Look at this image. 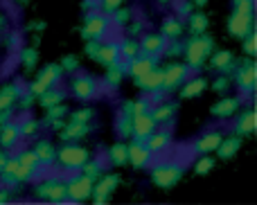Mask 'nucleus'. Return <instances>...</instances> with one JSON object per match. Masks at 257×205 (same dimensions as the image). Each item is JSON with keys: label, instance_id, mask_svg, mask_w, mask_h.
I'll use <instances>...</instances> for the list:
<instances>
[{"label": "nucleus", "instance_id": "nucleus-1", "mask_svg": "<svg viewBox=\"0 0 257 205\" xmlns=\"http://www.w3.org/2000/svg\"><path fill=\"white\" fill-rule=\"evenodd\" d=\"M214 50V41L203 34H192L187 43H183V52H185V66L190 70H196L205 63L208 54Z\"/></svg>", "mask_w": 257, "mask_h": 205}, {"label": "nucleus", "instance_id": "nucleus-2", "mask_svg": "<svg viewBox=\"0 0 257 205\" xmlns=\"http://www.w3.org/2000/svg\"><path fill=\"white\" fill-rule=\"evenodd\" d=\"M183 169H185V162L181 160V158H165L158 162V165H154V171H151V178H154V183L158 185V187H172V185H176L178 180H181L183 176Z\"/></svg>", "mask_w": 257, "mask_h": 205}, {"label": "nucleus", "instance_id": "nucleus-3", "mask_svg": "<svg viewBox=\"0 0 257 205\" xmlns=\"http://www.w3.org/2000/svg\"><path fill=\"white\" fill-rule=\"evenodd\" d=\"M57 158L66 169H79V167L90 158V153H88V149L77 147V144L70 142V144H63L61 149H57Z\"/></svg>", "mask_w": 257, "mask_h": 205}, {"label": "nucleus", "instance_id": "nucleus-4", "mask_svg": "<svg viewBox=\"0 0 257 205\" xmlns=\"http://www.w3.org/2000/svg\"><path fill=\"white\" fill-rule=\"evenodd\" d=\"M190 77V68L185 63H178V61H172L167 68H163V93H172L176 90L178 86H183V81Z\"/></svg>", "mask_w": 257, "mask_h": 205}, {"label": "nucleus", "instance_id": "nucleus-5", "mask_svg": "<svg viewBox=\"0 0 257 205\" xmlns=\"http://www.w3.org/2000/svg\"><path fill=\"white\" fill-rule=\"evenodd\" d=\"M61 77H63L61 66H59V63H48V66L41 70V75L34 79V84L30 86V90L36 95V97H39V95L45 93L50 86H57L59 81H61Z\"/></svg>", "mask_w": 257, "mask_h": 205}, {"label": "nucleus", "instance_id": "nucleus-6", "mask_svg": "<svg viewBox=\"0 0 257 205\" xmlns=\"http://www.w3.org/2000/svg\"><path fill=\"white\" fill-rule=\"evenodd\" d=\"M108 27H111V21L104 14H88L84 27H81V36L86 41H102L106 36Z\"/></svg>", "mask_w": 257, "mask_h": 205}, {"label": "nucleus", "instance_id": "nucleus-7", "mask_svg": "<svg viewBox=\"0 0 257 205\" xmlns=\"http://www.w3.org/2000/svg\"><path fill=\"white\" fill-rule=\"evenodd\" d=\"M93 185H95L93 180L86 178L84 174H79V176L75 174L66 183V198L68 201H86L93 194Z\"/></svg>", "mask_w": 257, "mask_h": 205}, {"label": "nucleus", "instance_id": "nucleus-8", "mask_svg": "<svg viewBox=\"0 0 257 205\" xmlns=\"http://www.w3.org/2000/svg\"><path fill=\"white\" fill-rule=\"evenodd\" d=\"M70 88H72V95L77 99H81V102H90L97 95V84L88 75H75L70 81Z\"/></svg>", "mask_w": 257, "mask_h": 205}, {"label": "nucleus", "instance_id": "nucleus-9", "mask_svg": "<svg viewBox=\"0 0 257 205\" xmlns=\"http://www.w3.org/2000/svg\"><path fill=\"white\" fill-rule=\"evenodd\" d=\"M237 88L241 93V99L248 97L250 93L255 90V63L250 59H246L239 68H237Z\"/></svg>", "mask_w": 257, "mask_h": 205}, {"label": "nucleus", "instance_id": "nucleus-10", "mask_svg": "<svg viewBox=\"0 0 257 205\" xmlns=\"http://www.w3.org/2000/svg\"><path fill=\"white\" fill-rule=\"evenodd\" d=\"M145 144H147L151 156H163V153L169 149V144H172V133H169L167 129H156L147 135Z\"/></svg>", "mask_w": 257, "mask_h": 205}, {"label": "nucleus", "instance_id": "nucleus-11", "mask_svg": "<svg viewBox=\"0 0 257 205\" xmlns=\"http://www.w3.org/2000/svg\"><path fill=\"white\" fill-rule=\"evenodd\" d=\"M126 153H128V160H131V165L136 167V169H145V167L151 162V158H154L142 140H133L131 144H126Z\"/></svg>", "mask_w": 257, "mask_h": 205}, {"label": "nucleus", "instance_id": "nucleus-12", "mask_svg": "<svg viewBox=\"0 0 257 205\" xmlns=\"http://www.w3.org/2000/svg\"><path fill=\"white\" fill-rule=\"evenodd\" d=\"M228 30H230L232 36H239V39H244L248 32H253V14L232 12L230 23H228Z\"/></svg>", "mask_w": 257, "mask_h": 205}, {"label": "nucleus", "instance_id": "nucleus-13", "mask_svg": "<svg viewBox=\"0 0 257 205\" xmlns=\"http://www.w3.org/2000/svg\"><path fill=\"white\" fill-rule=\"evenodd\" d=\"M131 122H133V135H131V138L133 140H142V142H145L147 135H149L151 131H156V126H158L154 122V117H151V113H140V115H133Z\"/></svg>", "mask_w": 257, "mask_h": 205}, {"label": "nucleus", "instance_id": "nucleus-14", "mask_svg": "<svg viewBox=\"0 0 257 205\" xmlns=\"http://www.w3.org/2000/svg\"><path fill=\"white\" fill-rule=\"evenodd\" d=\"M221 131H210V133H203L201 138H196L194 142H192V151L199 153V156H208L210 151H214V149L219 147V142H221Z\"/></svg>", "mask_w": 257, "mask_h": 205}, {"label": "nucleus", "instance_id": "nucleus-15", "mask_svg": "<svg viewBox=\"0 0 257 205\" xmlns=\"http://www.w3.org/2000/svg\"><path fill=\"white\" fill-rule=\"evenodd\" d=\"M158 66V59H154V57H147V54H138L136 59H131V61L124 66V72L126 75H131L133 79H138V77H142V75H147V72L151 70V68H156Z\"/></svg>", "mask_w": 257, "mask_h": 205}, {"label": "nucleus", "instance_id": "nucleus-16", "mask_svg": "<svg viewBox=\"0 0 257 205\" xmlns=\"http://www.w3.org/2000/svg\"><path fill=\"white\" fill-rule=\"evenodd\" d=\"M138 43H140V52L142 54L158 59L160 54H163L165 43H167V41H165L160 34H145L142 36V41H138Z\"/></svg>", "mask_w": 257, "mask_h": 205}, {"label": "nucleus", "instance_id": "nucleus-17", "mask_svg": "<svg viewBox=\"0 0 257 205\" xmlns=\"http://www.w3.org/2000/svg\"><path fill=\"white\" fill-rule=\"evenodd\" d=\"M136 86L142 90H147V93H154V90H160L163 88V68H151L147 75L138 77L136 79Z\"/></svg>", "mask_w": 257, "mask_h": 205}, {"label": "nucleus", "instance_id": "nucleus-18", "mask_svg": "<svg viewBox=\"0 0 257 205\" xmlns=\"http://www.w3.org/2000/svg\"><path fill=\"white\" fill-rule=\"evenodd\" d=\"M32 151H34V156H36V160H39L41 167H50L54 160H57V147H54L50 140H39Z\"/></svg>", "mask_w": 257, "mask_h": 205}, {"label": "nucleus", "instance_id": "nucleus-19", "mask_svg": "<svg viewBox=\"0 0 257 205\" xmlns=\"http://www.w3.org/2000/svg\"><path fill=\"white\" fill-rule=\"evenodd\" d=\"M115 185H117L115 176H104L102 174L97 178V185H93V194H90V196L95 198V203H104L108 198V194H113Z\"/></svg>", "mask_w": 257, "mask_h": 205}, {"label": "nucleus", "instance_id": "nucleus-20", "mask_svg": "<svg viewBox=\"0 0 257 205\" xmlns=\"http://www.w3.org/2000/svg\"><path fill=\"white\" fill-rule=\"evenodd\" d=\"M21 138V131H18V120H9L7 124L0 126V147L3 149H12L14 144Z\"/></svg>", "mask_w": 257, "mask_h": 205}, {"label": "nucleus", "instance_id": "nucleus-21", "mask_svg": "<svg viewBox=\"0 0 257 205\" xmlns=\"http://www.w3.org/2000/svg\"><path fill=\"white\" fill-rule=\"evenodd\" d=\"M183 30H185V25H183V21L178 16H167L163 21V25H160V36H163L165 41H174L178 39V36L183 34Z\"/></svg>", "mask_w": 257, "mask_h": 205}, {"label": "nucleus", "instance_id": "nucleus-22", "mask_svg": "<svg viewBox=\"0 0 257 205\" xmlns=\"http://www.w3.org/2000/svg\"><path fill=\"white\" fill-rule=\"evenodd\" d=\"M241 104V97H221L217 104L212 106V115L221 117V120H226V117L235 115V111L239 108Z\"/></svg>", "mask_w": 257, "mask_h": 205}, {"label": "nucleus", "instance_id": "nucleus-23", "mask_svg": "<svg viewBox=\"0 0 257 205\" xmlns=\"http://www.w3.org/2000/svg\"><path fill=\"white\" fill-rule=\"evenodd\" d=\"M95 61H99L102 66H113V63L120 61V48H117V43H102L99 45V52H97V59Z\"/></svg>", "mask_w": 257, "mask_h": 205}, {"label": "nucleus", "instance_id": "nucleus-24", "mask_svg": "<svg viewBox=\"0 0 257 205\" xmlns=\"http://www.w3.org/2000/svg\"><path fill=\"white\" fill-rule=\"evenodd\" d=\"M21 93H23L21 81H12V84H7L5 88H0V111L12 106V104L18 99V95H21Z\"/></svg>", "mask_w": 257, "mask_h": 205}, {"label": "nucleus", "instance_id": "nucleus-25", "mask_svg": "<svg viewBox=\"0 0 257 205\" xmlns=\"http://www.w3.org/2000/svg\"><path fill=\"white\" fill-rule=\"evenodd\" d=\"M63 99H66V90L59 88V84H57V86H50L45 93L39 95V102H41V106H43V108L57 106V104H61Z\"/></svg>", "mask_w": 257, "mask_h": 205}, {"label": "nucleus", "instance_id": "nucleus-26", "mask_svg": "<svg viewBox=\"0 0 257 205\" xmlns=\"http://www.w3.org/2000/svg\"><path fill=\"white\" fill-rule=\"evenodd\" d=\"M239 147H241V135H230V138H221V142H219V147L214 149V151L226 160V158L235 156V153L239 151Z\"/></svg>", "mask_w": 257, "mask_h": 205}, {"label": "nucleus", "instance_id": "nucleus-27", "mask_svg": "<svg viewBox=\"0 0 257 205\" xmlns=\"http://www.w3.org/2000/svg\"><path fill=\"white\" fill-rule=\"evenodd\" d=\"M255 131V113L250 111H244V113H239L237 115V120H235V133L237 135H248V133H253Z\"/></svg>", "mask_w": 257, "mask_h": 205}, {"label": "nucleus", "instance_id": "nucleus-28", "mask_svg": "<svg viewBox=\"0 0 257 205\" xmlns=\"http://www.w3.org/2000/svg\"><path fill=\"white\" fill-rule=\"evenodd\" d=\"M90 133V126L88 124H79V122H70L68 126H63L61 131V140L66 142H72V140H79V138H86Z\"/></svg>", "mask_w": 257, "mask_h": 205}, {"label": "nucleus", "instance_id": "nucleus-29", "mask_svg": "<svg viewBox=\"0 0 257 205\" xmlns=\"http://www.w3.org/2000/svg\"><path fill=\"white\" fill-rule=\"evenodd\" d=\"M174 111H176V108H174L172 104L158 102L149 113H151V117H154L156 124H167V122H172V120H174Z\"/></svg>", "mask_w": 257, "mask_h": 205}, {"label": "nucleus", "instance_id": "nucleus-30", "mask_svg": "<svg viewBox=\"0 0 257 205\" xmlns=\"http://www.w3.org/2000/svg\"><path fill=\"white\" fill-rule=\"evenodd\" d=\"M205 86H208V81H205L203 77H194V79H190V81H183L181 97H185V99L196 97V95H201L205 90Z\"/></svg>", "mask_w": 257, "mask_h": 205}, {"label": "nucleus", "instance_id": "nucleus-31", "mask_svg": "<svg viewBox=\"0 0 257 205\" xmlns=\"http://www.w3.org/2000/svg\"><path fill=\"white\" fill-rule=\"evenodd\" d=\"M79 169H81V174H84L86 178H90L95 183V180H97L99 176L104 174V169H106V162H104L102 158H97V160H90V158H88V160H86L84 165L79 167Z\"/></svg>", "mask_w": 257, "mask_h": 205}, {"label": "nucleus", "instance_id": "nucleus-32", "mask_svg": "<svg viewBox=\"0 0 257 205\" xmlns=\"http://www.w3.org/2000/svg\"><path fill=\"white\" fill-rule=\"evenodd\" d=\"M212 66L217 68V70H221V72H230V70H235L237 68V63H235V59H232V54L230 52H214L212 54Z\"/></svg>", "mask_w": 257, "mask_h": 205}, {"label": "nucleus", "instance_id": "nucleus-33", "mask_svg": "<svg viewBox=\"0 0 257 205\" xmlns=\"http://www.w3.org/2000/svg\"><path fill=\"white\" fill-rule=\"evenodd\" d=\"M108 162L115 167H122L124 162H128V153H126L124 142H115L111 149H108Z\"/></svg>", "mask_w": 257, "mask_h": 205}, {"label": "nucleus", "instance_id": "nucleus-34", "mask_svg": "<svg viewBox=\"0 0 257 205\" xmlns=\"http://www.w3.org/2000/svg\"><path fill=\"white\" fill-rule=\"evenodd\" d=\"M117 48H120V59L122 61H131V59H136L138 54H140V43H138L136 39L122 41V43H117Z\"/></svg>", "mask_w": 257, "mask_h": 205}, {"label": "nucleus", "instance_id": "nucleus-35", "mask_svg": "<svg viewBox=\"0 0 257 205\" xmlns=\"http://www.w3.org/2000/svg\"><path fill=\"white\" fill-rule=\"evenodd\" d=\"M18 131H21V138H34L41 131V122L34 117H23L18 120Z\"/></svg>", "mask_w": 257, "mask_h": 205}, {"label": "nucleus", "instance_id": "nucleus-36", "mask_svg": "<svg viewBox=\"0 0 257 205\" xmlns=\"http://www.w3.org/2000/svg\"><path fill=\"white\" fill-rule=\"evenodd\" d=\"M124 66L126 63H122V59L117 63H113V66H108V70H106V86H111V88H115V86H120V81H122V75H124Z\"/></svg>", "mask_w": 257, "mask_h": 205}, {"label": "nucleus", "instance_id": "nucleus-37", "mask_svg": "<svg viewBox=\"0 0 257 205\" xmlns=\"http://www.w3.org/2000/svg\"><path fill=\"white\" fill-rule=\"evenodd\" d=\"M115 131H117V135H120L122 140H124V138H131V135H133L131 115H124V113H120V115L115 117Z\"/></svg>", "mask_w": 257, "mask_h": 205}, {"label": "nucleus", "instance_id": "nucleus-38", "mask_svg": "<svg viewBox=\"0 0 257 205\" xmlns=\"http://www.w3.org/2000/svg\"><path fill=\"white\" fill-rule=\"evenodd\" d=\"M205 27H208V18L203 16L201 12L190 14V32L192 34H203Z\"/></svg>", "mask_w": 257, "mask_h": 205}, {"label": "nucleus", "instance_id": "nucleus-39", "mask_svg": "<svg viewBox=\"0 0 257 205\" xmlns=\"http://www.w3.org/2000/svg\"><path fill=\"white\" fill-rule=\"evenodd\" d=\"M48 201H66V183H63V180L54 178L52 187H50V194H48Z\"/></svg>", "mask_w": 257, "mask_h": 205}, {"label": "nucleus", "instance_id": "nucleus-40", "mask_svg": "<svg viewBox=\"0 0 257 205\" xmlns=\"http://www.w3.org/2000/svg\"><path fill=\"white\" fill-rule=\"evenodd\" d=\"M21 59H23V66L25 68H34L36 61H39V52H36V48H23Z\"/></svg>", "mask_w": 257, "mask_h": 205}, {"label": "nucleus", "instance_id": "nucleus-41", "mask_svg": "<svg viewBox=\"0 0 257 205\" xmlns=\"http://www.w3.org/2000/svg\"><path fill=\"white\" fill-rule=\"evenodd\" d=\"M113 16V23H115V25H128V23H131V9H126V7H117L115 12L111 14Z\"/></svg>", "mask_w": 257, "mask_h": 205}, {"label": "nucleus", "instance_id": "nucleus-42", "mask_svg": "<svg viewBox=\"0 0 257 205\" xmlns=\"http://www.w3.org/2000/svg\"><path fill=\"white\" fill-rule=\"evenodd\" d=\"M18 162L21 165H25V167H32V169H41V165H39V160H36V156H34V151H23V153H18Z\"/></svg>", "mask_w": 257, "mask_h": 205}, {"label": "nucleus", "instance_id": "nucleus-43", "mask_svg": "<svg viewBox=\"0 0 257 205\" xmlns=\"http://www.w3.org/2000/svg\"><path fill=\"white\" fill-rule=\"evenodd\" d=\"M95 111H90V108H81V111H75L70 117V122H79V124H88L90 120H93Z\"/></svg>", "mask_w": 257, "mask_h": 205}, {"label": "nucleus", "instance_id": "nucleus-44", "mask_svg": "<svg viewBox=\"0 0 257 205\" xmlns=\"http://www.w3.org/2000/svg\"><path fill=\"white\" fill-rule=\"evenodd\" d=\"M52 183H54V178H45V180H41V183H36L34 194H36L39 198H48V194H50V187H52Z\"/></svg>", "mask_w": 257, "mask_h": 205}, {"label": "nucleus", "instance_id": "nucleus-45", "mask_svg": "<svg viewBox=\"0 0 257 205\" xmlns=\"http://www.w3.org/2000/svg\"><path fill=\"white\" fill-rule=\"evenodd\" d=\"M61 66L63 72H75L77 68H79V59L75 57V54H68V57H63V61L59 63Z\"/></svg>", "mask_w": 257, "mask_h": 205}, {"label": "nucleus", "instance_id": "nucleus-46", "mask_svg": "<svg viewBox=\"0 0 257 205\" xmlns=\"http://www.w3.org/2000/svg\"><path fill=\"white\" fill-rule=\"evenodd\" d=\"M151 111V102L147 97L138 99V102H133V111H131V117L133 115H140V113H149Z\"/></svg>", "mask_w": 257, "mask_h": 205}, {"label": "nucleus", "instance_id": "nucleus-47", "mask_svg": "<svg viewBox=\"0 0 257 205\" xmlns=\"http://www.w3.org/2000/svg\"><path fill=\"white\" fill-rule=\"evenodd\" d=\"M18 97H21V108H23V111H27V108H30L32 104L36 102V95L32 93V90H23Z\"/></svg>", "mask_w": 257, "mask_h": 205}, {"label": "nucleus", "instance_id": "nucleus-48", "mask_svg": "<svg viewBox=\"0 0 257 205\" xmlns=\"http://www.w3.org/2000/svg\"><path fill=\"white\" fill-rule=\"evenodd\" d=\"M117 7H122V0H99V9L104 14H113Z\"/></svg>", "mask_w": 257, "mask_h": 205}, {"label": "nucleus", "instance_id": "nucleus-49", "mask_svg": "<svg viewBox=\"0 0 257 205\" xmlns=\"http://www.w3.org/2000/svg\"><path fill=\"white\" fill-rule=\"evenodd\" d=\"M244 39H246V43H244V52L248 54V57H253V54H255V30H253V32H248V34H246Z\"/></svg>", "mask_w": 257, "mask_h": 205}, {"label": "nucleus", "instance_id": "nucleus-50", "mask_svg": "<svg viewBox=\"0 0 257 205\" xmlns=\"http://www.w3.org/2000/svg\"><path fill=\"white\" fill-rule=\"evenodd\" d=\"M45 111H48V120H61V117L68 113L66 108H63V106H59V104H57V106H50V108H45Z\"/></svg>", "mask_w": 257, "mask_h": 205}, {"label": "nucleus", "instance_id": "nucleus-51", "mask_svg": "<svg viewBox=\"0 0 257 205\" xmlns=\"http://www.w3.org/2000/svg\"><path fill=\"white\" fill-rule=\"evenodd\" d=\"M253 5H255V0H235V12L253 14Z\"/></svg>", "mask_w": 257, "mask_h": 205}, {"label": "nucleus", "instance_id": "nucleus-52", "mask_svg": "<svg viewBox=\"0 0 257 205\" xmlns=\"http://www.w3.org/2000/svg\"><path fill=\"white\" fill-rule=\"evenodd\" d=\"M99 41H88V43H86V54H88L90 59H97V52H99Z\"/></svg>", "mask_w": 257, "mask_h": 205}, {"label": "nucleus", "instance_id": "nucleus-53", "mask_svg": "<svg viewBox=\"0 0 257 205\" xmlns=\"http://www.w3.org/2000/svg\"><path fill=\"white\" fill-rule=\"evenodd\" d=\"M210 169H212V160L210 158H203V160L196 162V174H208Z\"/></svg>", "mask_w": 257, "mask_h": 205}, {"label": "nucleus", "instance_id": "nucleus-54", "mask_svg": "<svg viewBox=\"0 0 257 205\" xmlns=\"http://www.w3.org/2000/svg\"><path fill=\"white\" fill-rule=\"evenodd\" d=\"M192 7H194L192 3H178V18L183 21V16H190V14H192Z\"/></svg>", "mask_w": 257, "mask_h": 205}, {"label": "nucleus", "instance_id": "nucleus-55", "mask_svg": "<svg viewBox=\"0 0 257 205\" xmlns=\"http://www.w3.org/2000/svg\"><path fill=\"white\" fill-rule=\"evenodd\" d=\"M228 84H230V81H228V77H219V79L214 81V90H217V93H221V90L228 88Z\"/></svg>", "mask_w": 257, "mask_h": 205}, {"label": "nucleus", "instance_id": "nucleus-56", "mask_svg": "<svg viewBox=\"0 0 257 205\" xmlns=\"http://www.w3.org/2000/svg\"><path fill=\"white\" fill-rule=\"evenodd\" d=\"M131 111H133V102H131V99H126V102L122 104V111L120 113H124V115H131Z\"/></svg>", "mask_w": 257, "mask_h": 205}, {"label": "nucleus", "instance_id": "nucleus-57", "mask_svg": "<svg viewBox=\"0 0 257 205\" xmlns=\"http://www.w3.org/2000/svg\"><path fill=\"white\" fill-rule=\"evenodd\" d=\"M5 162H7V151H0V171H3Z\"/></svg>", "mask_w": 257, "mask_h": 205}, {"label": "nucleus", "instance_id": "nucleus-58", "mask_svg": "<svg viewBox=\"0 0 257 205\" xmlns=\"http://www.w3.org/2000/svg\"><path fill=\"white\" fill-rule=\"evenodd\" d=\"M7 198H9V192H7V189H5V187H0V203H3V201H7Z\"/></svg>", "mask_w": 257, "mask_h": 205}, {"label": "nucleus", "instance_id": "nucleus-59", "mask_svg": "<svg viewBox=\"0 0 257 205\" xmlns=\"http://www.w3.org/2000/svg\"><path fill=\"white\" fill-rule=\"evenodd\" d=\"M205 3H208V0H194V5H199V7H203Z\"/></svg>", "mask_w": 257, "mask_h": 205}, {"label": "nucleus", "instance_id": "nucleus-60", "mask_svg": "<svg viewBox=\"0 0 257 205\" xmlns=\"http://www.w3.org/2000/svg\"><path fill=\"white\" fill-rule=\"evenodd\" d=\"M5 25V16H0V27H3Z\"/></svg>", "mask_w": 257, "mask_h": 205}, {"label": "nucleus", "instance_id": "nucleus-61", "mask_svg": "<svg viewBox=\"0 0 257 205\" xmlns=\"http://www.w3.org/2000/svg\"><path fill=\"white\" fill-rule=\"evenodd\" d=\"M160 3H169V0H160Z\"/></svg>", "mask_w": 257, "mask_h": 205}, {"label": "nucleus", "instance_id": "nucleus-62", "mask_svg": "<svg viewBox=\"0 0 257 205\" xmlns=\"http://www.w3.org/2000/svg\"><path fill=\"white\" fill-rule=\"evenodd\" d=\"M0 126H3V124H0Z\"/></svg>", "mask_w": 257, "mask_h": 205}, {"label": "nucleus", "instance_id": "nucleus-63", "mask_svg": "<svg viewBox=\"0 0 257 205\" xmlns=\"http://www.w3.org/2000/svg\"><path fill=\"white\" fill-rule=\"evenodd\" d=\"M97 3H99V0H97Z\"/></svg>", "mask_w": 257, "mask_h": 205}]
</instances>
